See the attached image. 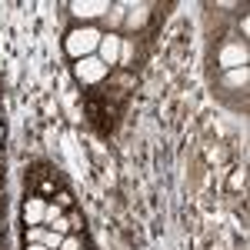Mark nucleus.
I'll use <instances>...</instances> for the list:
<instances>
[{
	"label": "nucleus",
	"instance_id": "nucleus-1",
	"mask_svg": "<svg viewBox=\"0 0 250 250\" xmlns=\"http://www.w3.org/2000/svg\"><path fill=\"white\" fill-rule=\"evenodd\" d=\"M100 30H94V27H77V30H70L67 34V40H63V47H67V54L74 60H83V57H94L97 47H100Z\"/></svg>",
	"mask_w": 250,
	"mask_h": 250
},
{
	"label": "nucleus",
	"instance_id": "nucleus-2",
	"mask_svg": "<svg viewBox=\"0 0 250 250\" xmlns=\"http://www.w3.org/2000/svg\"><path fill=\"white\" fill-rule=\"evenodd\" d=\"M107 70H110V67L97 57V54H94V57H83V60H77V63H74V74H77L80 83H100V80L107 77Z\"/></svg>",
	"mask_w": 250,
	"mask_h": 250
},
{
	"label": "nucleus",
	"instance_id": "nucleus-3",
	"mask_svg": "<svg viewBox=\"0 0 250 250\" xmlns=\"http://www.w3.org/2000/svg\"><path fill=\"white\" fill-rule=\"evenodd\" d=\"M120 43H124V40L117 37V34H104V37H100V47H97V57L104 60L107 67L120 63Z\"/></svg>",
	"mask_w": 250,
	"mask_h": 250
},
{
	"label": "nucleus",
	"instance_id": "nucleus-4",
	"mask_svg": "<svg viewBox=\"0 0 250 250\" xmlns=\"http://www.w3.org/2000/svg\"><path fill=\"white\" fill-rule=\"evenodd\" d=\"M70 10H74V17H80V20H94V17H104L110 7H107V0H83V3H74Z\"/></svg>",
	"mask_w": 250,
	"mask_h": 250
},
{
	"label": "nucleus",
	"instance_id": "nucleus-5",
	"mask_svg": "<svg viewBox=\"0 0 250 250\" xmlns=\"http://www.w3.org/2000/svg\"><path fill=\"white\" fill-rule=\"evenodd\" d=\"M43 213H47V200L43 197H30L23 204V224L27 227H37V224H43Z\"/></svg>",
	"mask_w": 250,
	"mask_h": 250
},
{
	"label": "nucleus",
	"instance_id": "nucleus-6",
	"mask_svg": "<svg viewBox=\"0 0 250 250\" xmlns=\"http://www.w3.org/2000/svg\"><path fill=\"white\" fill-rule=\"evenodd\" d=\"M220 60H224V67H237V60H240V67H244V47H227Z\"/></svg>",
	"mask_w": 250,
	"mask_h": 250
},
{
	"label": "nucleus",
	"instance_id": "nucleus-7",
	"mask_svg": "<svg viewBox=\"0 0 250 250\" xmlns=\"http://www.w3.org/2000/svg\"><path fill=\"white\" fill-rule=\"evenodd\" d=\"M227 83H230V87H237V83L244 87V83H247V67H233L230 74H227Z\"/></svg>",
	"mask_w": 250,
	"mask_h": 250
},
{
	"label": "nucleus",
	"instance_id": "nucleus-8",
	"mask_svg": "<svg viewBox=\"0 0 250 250\" xmlns=\"http://www.w3.org/2000/svg\"><path fill=\"white\" fill-rule=\"evenodd\" d=\"M60 244H63V233H57V230L43 233V247H47V250H60Z\"/></svg>",
	"mask_w": 250,
	"mask_h": 250
},
{
	"label": "nucleus",
	"instance_id": "nucleus-9",
	"mask_svg": "<svg viewBox=\"0 0 250 250\" xmlns=\"http://www.w3.org/2000/svg\"><path fill=\"white\" fill-rule=\"evenodd\" d=\"M57 217H63V207H60V204H47V213H43V227H50Z\"/></svg>",
	"mask_w": 250,
	"mask_h": 250
},
{
	"label": "nucleus",
	"instance_id": "nucleus-10",
	"mask_svg": "<svg viewBox=\"0 0 250 250\" xmlns=\"http://www.w3.org/2000/svg\"><path fill=\"white\" fill-rule=\"evenodd\" d=\"M43 233H47V227H43V224L27 227V244H43Z\"/></svg>",
	"mask_w": 250,
	"mask_h": 250
},
{
	"label": "nucleus",
	"instance_id": "nucleus-11",
	"mask_svg": "<svg viewBox=\"0 0 250 250\" xmlns=\"http://www.w3.org/2000/svg\"><path fill=\"white\" fill-rule=\"evenodd\" d=\"M47 230H57V233H63V237H67V230H70V220H67V217H57V220H54Z\"/></svg>",
	"mask_w": 250,
	"mask_h": 250
},
{
	"label": "nucleus",
	"instance_id": "nucleus-12",
	"mask_svg": "<svg viewBox=\"0 0 250 250\" xmlns=\"http://www.w3.org/2000/svg\"><path fill=\"white\" fill-rule=\"evenodd\" d=\"M60 250H83V247H80V237L67 233V237H63V244H60Z\"/></svg>",
	"mask_w": 250,
	"mask_h": 250
},
{
	"label": "nucleus",
	"instance_id": "nucleus-13",
	"mask_svg": "<svg viewBox=\"0 0 250 250\" xmlns=\"http://www.w3.org/2000/svg\"><path fill=\"white\" fill-rule=\"evenodd\" d=\"M130 54H134V47L130 43H120V60H130Z\"/></svg>",
	"mask_w": 250,
	"mask_h": 250
},
{
	"label": "nucleus",
	"instance_id": "nucleus-14",
	"mask_svg": "<svg viewBox=\"0 0 250 250\" xmlns=\"http://www.w3.org/2000/svg\"><path fill=\"white\" fill-rule=\"evenodd\" d=\"M27 250H47L43 244H27Z\"/></svg>",
	"mask_w": 250,
	"mask_h": 250
},
{
	"label": "nucleus",
	"instance_id": "nucleus-15",
	"mask_svg": "<svg viewBox=\"0 0 250 250\" xmlns=\"http://www.w3.org/2000/svg\"><path fill=\"white\" fill-rule=\"evenodd\" d=\"M0 144H3V127H0Z\"/></svg>",
	"mask_w": 250,
	"mask_h": 250
},
{
	"label": "nucleus",
	"instance_id": "nucleus-16",
	"mask_svg": "<svg viewBox=\"0 0 250 250\" xmlns=\"http://www.w3.org/2000/svg\"><path fill=\"white\" fill-rule=\"evenodd\" d=\"M0 164H3V157H0Z\"/></svg>",
	"mask_w": 250,
	"mask_h": 250
},
{
	"label": "nucleus",
	"instance_id": "nucleus-17",
	"mask_svg": "<svg viewBox=\"0 0 250 250\" xmlns=\"http://www.w3.org/2000/svg\"><path fill=\"white\" fill-rule=\"evenodd\" d=\"M0 197H3V190H0Z\"/></svg>",
	"mask_w": 250,
	"mask_h": 250
}]
</instances>
